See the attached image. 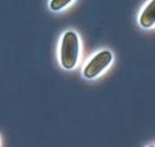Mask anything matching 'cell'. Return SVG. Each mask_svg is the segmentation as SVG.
Instances as JSON below:
<instances>
[{
    "label": "cell",
    "mask_w": 155,
    "mask_h": 147,
    "mask_svg": "<svg viewBox=\"0 0 155 147\" xmlns=\"http://www.w3.org/2000/svg\"><path fill=\"white\" fill-rule=\"evenodd\" d=\"M79 57V39L74 31L65 32L60 49V61L65 70H72Z\"/></svg>",
    "instance_id": "cell-1"
},
{
    "label": "cell",
    "mask_w": 155,
    "mask_h": 147,
    "mask_svg": "<svg viewBox=\"0 0 155 147\" xmlns=\"http://www.w3.org/2000/svg\"><path fill=\"white\" fill-rule=\"evenodd\" d=\"M111 60H113V54H111V52H109V51H102V52L97 53L88 62V65L85 66L83 75L87 79H93V77L98 76L100 74L110 65Z\"/></svg>",
    "instance_id": "cell-2"
},
{
    "label": "cell",
    "mask_w": 155,
    "mask_h": 147,
    "mask_svg": "<svg viewBox=\"0 0 155 147\" xmlns=\"http://www.w3.org/2000/svg\"><path fill=\"white\" fill-rule=\"evenodd\" d=\"M140 24L145 28H149L155 24V0H151L140 17Z\"/></svg>",
    "instance_id": "cell-3"
},
{
    "label": "cell",
    "mask_w": 155,
    "mask_h": 147,
    "mask_svg": "<svg viewBox=\"0 0 155 147\" xmlns=\"http://www.w3.org/2000/svg\"><path fill=\"white\" fill-rule=\"evenodd\" d=\"M71 2L72 0H51L49 7H51L52 11H61L62 8L69 5Z\"/></svg>",
    "instance_id": "cell-4"
}]
</instances>
